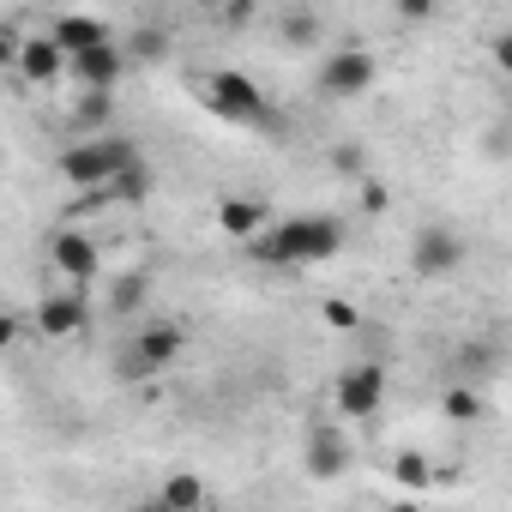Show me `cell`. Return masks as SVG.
I'll return each instance as SVG.
<instances>
[{"label":"cell","instance_id":"obj_7","mask_svg":"<svg viewBox=\"0 0 512 512\" xmlns=\"http://www.w3.org/2000/svg\"><path fill=\"white\" fill-rule=\"evenodd\" d=\"M49 266H55V278H67L73 290H79V284H97V272H103L97 235H85V229H55V235H49Z\"/></svg>","mask_w":512,"mask_h":512},{"label":"cell","instance_id":"obj_25","mask_svg":"<svg viewBox=\"0 0 512 512\" xmlns=\"http://www.w3.org/2000/svg\"><path fill=\"white\" fill-rule=\"evenodd\" d=\"M0 338L19 344V338H25V320H19V314H7V320H0Z\"/></svg>","mask_w":512,"mask_h":512},{"label":"cell","instance_id":"obj_15","mask_svg":"<svg viewBox=\"0 0 512 512\" xmlns=\"http://www.w3.org/2000/svg\"><path fill=\"white\" fill-rule=\"evenodd\" d=\"M73 79H79L85 91H115V85H121V49L109 43V49L73 55Z\"/></svg>","mask_w":512,"mask_h":512},{"label":"cell","instance_id":"obj_18","mask_svg":"<svg viewBox=\"0 0 512 512\" xmlns=\"http://www.w3.org/2000/svg\"><path fill=\"white\" fill-rule=\"evenodd\" d=\"M109 115H115V97H109V91H85V97L73 103V127H79L85 139H109V133H103Z\"/></svg>","mask_w":512,"mask_h":512},{"label":"cell","instance_id":"obj_30","mask_svg":"<svg viewBox=\"0 0 512 512\" xmlns=\"http://www.w3.org/2000/svg\"><path fill=\"white\" fill-rule=\"evenodd\" d=\"M133 512H169V506H163V500H145V506H133Z\"/></svg>","mask_w":512,"mask_h":512},{"label":"cell","instance_id":"obj_20","mask_svg":"<svg viewBox=\"0 0 512 512\" xmlns=\"http://www.w3.org/2000/svg\"><path fill=\"white\" fill-rule=\"evenodd\" d=\"M284 43H290V49H314V43H320V13H308V7L284 13Z\"/></svg>","mask_w":512,"mask_h":512},{"label":"cell","instance_id":"obj_23","mask_svg":"<svg viewBox=\"0 0 512 512\" xmlns=\"http://www.w3.org/2000/svg\"><path fill=\"white\" fill-rule=\"evenodd\" d=\"M488 55H494V67H500V73L512 79V31H500V37L488 43Z\"/></svg>","mask_w":512,"mask_h":512},{"label":"cell","instance_id":"obj_9","mask_svg":"<svg viewBox=\"0 0 512 512\" xmlns=\"http://www.w3.org/2000/svg\"><path fill=\"white\" fill-rule=\"evenodd\" d=\"M13 73H19L25 85H37V91H55V85L73 73V55L43 31V37H31V43H25V55H19V67H13Z\"/></svg>","mask_w":512,"mask_h":512},{"label":"cell","instance_id":"obj_8","mask_svg":"<svg viewBox=\"0 0 512 512\" xmlns=\"http://www.w3.org/2000/svg\"><path fill=\"white\" fill-rule=\"evenodd\" d=\"M458 266H464V241H458V229H446V223L416 229V241H410V272H416V278H452Z\"/></svg>","mask_w":512,"mask_h":512},{"label":"cell","instance_id":"obj_24","mask_svg":"<svg viewBox=\"0 0 512 512\" xmlns=\"http://www.w3.org/2000/svg\"><path fill=\"white\" fill-rule=\"evenodd\" d=\"M223 25L229 31H247L253 25V7H247V0H241V7H223Z\"/></svg>","mask_w":512,"mask_h":512},{"label":"cell","instance_id":"obj_17","mask_svg":"<svg viewBox=\"0 0 512 512\" xmlns=\"http://www.w3.org/2000/svg\"><path fill=\"white\" fill-rule=\"evenodd\" d=\"M392 482H398V488H410V494H428V488L440 482V470H434V458H428V452L404 446V452L392 458Z\"/></svg>","mask_w":512,"mask_h":512},{"label":"cell","instance_id":"obj_4","mask_svg":"<svg viewBox=\"0 0 512 512\" xmlns=\"http://www.w3.org/2000/svg\"><path fill=\"white\" fill-rule=\"evenodd\" d=\"M332 410L338 422H374L386 410V362H356L332 380Z\"/></svg>","mask_w":512,"mask_h":512},{"label":"cell","instance_id":"obj_19","mask_svg":"<svg viewBox=\"0 0 512 512\" xmlns=\"http://www.w3.org/2000/svg\"><path fill=\"white\" fill-rule=\"evenodd\" d=\"M151 199V169L145 163H127L115 181H109V205H145Z\"/></svg>","mask_w":512,"mask_h":512},{"label":"cell","instance_id":"obj_16","mask_svg":"<svg viewBox=\"0 0 512 512\" xmlns=\"http://www.w3.org/2000/svg\"><path fill=\"white\" fill-rule=\"evenodd\" d=\"M157 500H163L169 512H205V506H211V488H205V476H193V470H169L163 488H157Z\"/></svg>","mask_w":512,"mask_h":512},{"label":"cell","instance_id":"obj_2","mask_svg":"<svg viewBox=\"0 0 512 512\" xmlns=\"http://www.w3.org/2000/svg\"><path fill=\"white\" fill-rule=\"evenodd\" d=\"M127 163H139L133 145L109 133V139H79V145H67V151L55 157V175H61L67 187H79V193H109V181H115Z\"/></svg>","mask_w":512,"mask_h":512},{"label":"cell","instance_id":"obj_11","mask_svg":"<svg viewBox=\"0 0 512 512\" xmlns=\"http://www.w3.org/2000/svg\"><path fill=\"white\" fill-rule=\"evenodd\" d=\"M211 223L229 235V241H241V247H253L266 235V205L260 199H241V193H229V199H217V211H211Z\"/></svg>","mask_w":512,"mask_h":512},{"label":"cell","instance_id":"obj_13","mask_svg":"<svg viewBox=\"0 0 512 512\" xmlns=\"http://www.w3.org/2000/svg\"><path fill=\"white\" fill-rule=\"evenodd\" d=\"M49 37H55L67 55H91V49H109V43H115L109 25H103V19H85V13H61V19H49Z\"/></svg>","mask_w":512,"mask_h":512},{"label":"cell","instance_id":"obj_22","mask_svg":"<svg viewBox=\"0 0 512 512\" xmlns=\"http://www.w3.org/2000/svg\"><path fill=\"white\" fill-rule=\"evenodd\" d=\"M332 169H338V175H362V169H368L362 145H344V151H332Z\"/></svg>","mask_w":512,"mask_h":512},{"label":"cell","instance_id":"obj_28","mask_svg":"<svg viewBox=\"0 0 512 512\" xmlns=\"http://www.w3.org/2000/svg\"><path fill=\"white\" fill-rule=\"evenodd\" d=\"M398 19H410V25H422V19H434V7H416V0H410V7H398Z\"/></svg>","mask_w":512,"mask_h":512},{"label":"cell","instance_id":"obj_21","mask_svg":"<svg viewBox=\"0 0 512 512\" xmlns=\"http://www.w3.org/2000/svg\"><path fill=\"white\" fill-rule=\"evenodd\" d=\"M320 320H326L332 332H356V326H362L356 302H344V296H326V302H320Z\"/></svg>","mask_w":512,"mask_h":512},{"label":"cell","instance_id":"obj_27","mask_svg":"<svg viewBox=\"0 0 512 512\" xmlns=\"http://www.w3.org/2000/svg\"><path fill=\"white\" fill-rule=\"evenodd\" d=\"M386 199H392V193H386V187H374V181H368V187H362V205H368V211H380V205H386Z\"/></svg>","mask_w":512,"mask_h":512},{"label":"cell","instance_id":"obj_10","mask_svg":"<svg viewBox=\"0 0 512 512\" xmlns=\"http://www.w3.org/2000/svg\"><path fill=\"white\" fill-rule=\"evenodd\" d=\"M302 470H308L314 482H338V476L350 470V440H344L332 422H314V428H308V446H302Z\"/></svg>","mask_w":512,"mask_h":512},{"label":"cell","instance_id":"obj_6","mask_svg":"<svg viewBox=\"0 0 512 512\" xmlns=\"http://www.w3.org/2000/svg\"><path fill=\"white\" fill-rule=\"evenodd\" d=\"M181 350H187V326H181V320H145V326L127 338V362H121V374H127V380H145V374L169 368Z\"/></svg>","mask_w":512,"mask_h":512},{"label":"cell","instance_id":"obj_5","mask_svg":"<svg viewBox=\"0 0 512 512\" xmlns=\"http://www.w3.org/2000/svg\"><path fill=\"white\" fill-rule=\"evenodd\" d=\"M205 103H211L223 121H241V127H260V121L272 115L260 79H253V73H235V67H223V73L205 79Z\"/></svg>","mask_w":512,"mask_h":512},{"label":"cell","instance_id":"obj_3","mask_svg":"<svg viewBox=\"0 0 512 512\" xmlns=\"http://www.w3.org/2000/svg\"><path fill=\"white\" fill-rule=\"evenodd\" d=\"M374 79H380V61H374L368 49L344 43V49H332V55L320 61L314 91H320L326 103H356V97H368V91H374Z\"/></svg>","mask_w":512,"mask_h":512},{"label":"cell","instance_id":"obj_1","mask_svg":"<svg viewBox=\"0 0 512 512\" xmlns=\"http://www.w3.org/2000/svg\"><path fill=\"white\" fill-rule=\"evenodd\" d=\"M338 247H344V223L338 217H290V223L266 229L247 253L260 266H320V260H332Z\"/></svg>","mask_w":512,"mask_h":512},{"label":"cell","instance_id":"obj_29","mask_svg":"<svg viewBox=\"0 0 512 512\" xmlns=\"http://www.w3.org/2000/svg\"><path fill=\"white\" fill-rule=\"evenodd\" d=\"M115 302H121V308H133V302H139V278H127V284L115 290Z\"/></svg>","mask_w":512,"mask_h":512},{"label":"cell","instance_id":"obj_12","mask_svg":"<svg viewBox=\"0 0 512 512\" xmlns=\"http://www.w3.org/2000/svg\"><path fill=\"white\" fill-rule=\"evenodd\" d=\"M91 326V308H85V296H73V290H61V296H43V308H37V338H79Z\"/></svg>","mask_w":512,"mask_h":512},{"label":"cell","instance_id":"obj_14","mask_svg":"<svg viewBox=\"0 0 512 512\" xmlns=\"http://www.w3.org/2000/svg\"><path fill=\"white\" fill-rule=\"evenodd\" d=\"M440 416L458 422V428L482 422V416H488V392H482V380H452V386L440 392Z\"/></svg>","mask_w":512,"mask_h":512},{"label":"cell","instance_id":"obj_26","mask_svg":"<svg viewBox=\"0 0 512 512\" xmlns=\"http://www.w3.org/2000/svg\"><path fill=\"white\" fill-rule=\"evenodd\" d=\"M139 55H163V31H139Z\"/></svg>","mask_w":512,"mask_h":512}]
</instances>
